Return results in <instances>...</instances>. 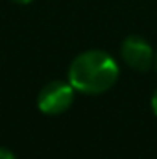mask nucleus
Listing matches in <instances>:
<instances>
[{"mask_svg":"<svg viewBox=\"0 0 157 159\" xmlns=\"http://www.w3.org/2000/svg\"><path fill=\"white\" fill-rule=\"evenodd\" d=\"M15 4H20V6H26V4H30V2H34V0H13Z\"/></svg>","mask_w":157,"mask_h":159,"instance_id":"nucleus-6","label":"nucleus"},{"mask_svg":"<svg viewBox=\"0 0 157 159\" xmlns=\"http://www.w3.org/2000/svg\"><path fill=\"white\" fill-rule=\"evenodd\" d=\"M76 93L78 91L72 87L70 81L52 80L46 85H43V89L37 94V109L48 117L63 115L72 107Z\"/></svg>","mask_w":157,"mask_h":159,"instance_id":"nucleus-2","label":"nucleus"},{"mask_svg":"<svg viewBox=\"0 0 157 159\" xmlns=\"http://www.w3.org/2000/svg\"><path fill=\"white\" fill-rule=\"evenodd\" d=\"M154 67H155V70H157V50H155V63H154Z\"/></svg>","mask_w":157,"mask_h":159,"instance_id":"nucleus-7","label":"nucleus"},{"mask_svg":"<svg viewBox=\"0 0 157 159\" xmlns=\"http://www.w3.org/2000/svg\"><path fill=\"white\" fill-rule=\"evenodd\" d=\"M120 76L118 63L105 50H85L78 54L69 67V81L81 94H104Z\"/></svg>","mask_w":157,"mask_h":159,"instance_id":"nucleus-1","label":"nucleus"},{"mask_svg":"<svg viewBox=\"0 0 157 159\" xmlns=\"http://www.w3.org/2000/svg\"><path fill=\"white\" fill-rule=\"evenodd\" d=\"M0 159H17V157H15V154H13L9 148L0 146Z\"/></svg>","mask_w":157,"mask_h":159,"instance_id":"nucleus-4","label":"nucleus"},{"mask_svg":"<svg viewBox=\"0 0 157 159\" xmlns=\"http://www.w3.org/2000/svg\"><path fill=\"white\" fill-rule=\"evenodd\" d=\"M150 104H152V111H154V115L157 117V89L154 91V94H152V102H150Z\"/></svg>","mask_w":157,"mask_h":159,"instance_id":"nucleus-5","label":"nucleus"},{"mask_svg":"<svg viewBox=\"0 0 157 159\" xmlns=\"http://www.w3.org/2000/svg\"><path fill=\"white\" fill-rule=\"evenodd\" d=\"M120 56L124 63L137 72H146L155 63V52L152 44L141 35H129L122 41Z\"/></svg>","mask_w":157,"mask_h":159,"instance_id":"nucleus-3","label":"nucleus"}]
</instances>
